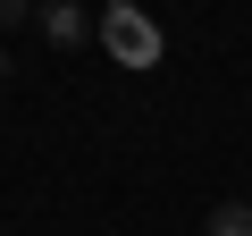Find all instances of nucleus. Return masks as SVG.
Listing matches in <instances>:
<instances>
[{"instance_id":"1","label":"nucleus","mask_w":252,"mask_h":236,"mask_svg":"<svg viewBox=\"0 0 252 236\" xmlns=\"http://www.w3.org/2000/svg\"><path fill=\"white\" fill-rule=\"evenodd\" d=\"M101 42H109L126 68H152V59H160V26H152L143 9H126V0H118V9L101 17Z\"/></svg>"},{"instance_id":"2","label":"nucleus","mask_w":252,"mask_h":236,"mask_svg":"<svg viewBox=\"0 0 252 236\" xmlns=\"http://www.w3.org/2000/svg\"><path fill=\"white\" fill-rule=\"evenodd\" d=\"M42 34H51L59 51H76V42H84V9H76V0H51V9H42Z\"/></svg>"},{"instance_id":"3","label":"nucleus","mask_w":252,"mask_h":236,"mask_svg":"<svg viewBox=\"0 0 252 236\" xmlns=\"http://www.w3.org/2000/svg\"><path fill=\"white\" fill-rule=\"evenodd\" d=\"M202 236H252V202H219L202 219Z\"/></svg>"},{"instance_id":"4","label":"nucleus","mask_w":252,"mask_h":236,"mask_svg":"<svg viewBox=\"0 0 252 236\" xmlns=\"http://www.w3.org/2000/svg\"><path fill=\"white\" fill-rule=\"evenodd\" d=\"M34 17V0H0V34H9V26H26Z\"/></svg>"},{"instance_id":"5","label":"nucleus","mask_w":252,"mask_h":236,"mask_svg":"<svg viewBox=\"0 0 252 236\" xmlns=\"http://www.w3.org/2000/svg\"><path fill=\"white\" fill-rule=\"evenodd\" d=\"M0 84H9V51H0Z\"/></svg>"},{"instance_id":"6","label":"nucleus","mask_w":252,"mask_h":236,"mask_svg":"<svg viewBox=\"0 0 252 236\" xmlns=\"http://www.w3.org/2000/svg\"><path fill=\"white\" fill-rule=\"evenodd\" d=\"M109 9H118V0H109Z\"/></svg>"}]
</instances>
